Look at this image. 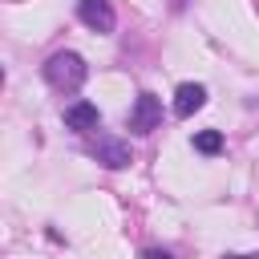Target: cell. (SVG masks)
Returning <instances> with one entry per match:
<instances>
[{
	"instance_id": "1",
	"label": "cell",
	"mask_w": 259,
	"mask_h": 259,
	"mask_svg": "<svg viewBox=\"0 0 259 259\" xmlns=\"http://www.w3.org/2000/svg\"><path fill=\"white\" fill-rule=\"evenodd\" d=\"M85 77H89V65L77 53H69V49H61V53H53L45 61V81L53 89H61V93H77L85 85Z\"/></svg>"
},
{
	"instance_id": "2",
	"label": "cell",
	"mask_w": 259,
	"mask_h": 259,
	"mask_svg": "<svg viewBox=\"0 0 259 259\" xmlns=\"http://www.w3.org/2000/svg\"><path fill=\"white\" fill-rule=\"evenodd\" d=\"M89 154H93L105 170H125V166L134 162L130 146H125L121 138H109V134H97V138H93V146H89Z\"/></svg>"
},
{
	"instance_id": "3",
	"label": "cell",
	"mask_w": 259,
	"mask_h": 259,
	"mask_svg": "<svg viewBox=\"0 0 259 259\" xmlns=\"http://www.w3.org/2000/svg\"><path fill=\"white\" fill-rule=\"evenodd\" d=\"M158 121H162V101L154 93H138V101L130 109V130L134 134H154Z\"/></svg>"
},
{
	"instance_id": "4",
	"label": "cell",
	"mask_w": 259,
	"mask_h": 259,
	"mask_svg": "<svg viewBox=\"0 0 259 259\" xmlns=\"http://www.w3.org/2000/svg\"><path fill=\"white\" fill-rule=\"evenodd\" d=\"M77 16L93 32H113V24H117V12L109 8V0H77Z\"/></svg>"
},
{
	"instance_id": "5",
	"label": "cell",
	"mask_w": 259,
	"mask_h": 259,
	"mask_svg": "<svg viewBox=\"0 0 259 259\" xmlns=\"http://www.w3.org/2000/svg\"><path fill=\"white\" fill-rule=\"evenodd\" d=\"M202 105H206V85L182 81V85L174 89V113H178V117H194Z\"/></svg>"
},
{
	"instance_id": "6",
	"label": "cell",
	"mask_w": 259,
	"mask_h": 259,
	"mask_svg": "<svg viewBox=\"0 0 259 259\" xmlns=\"http://www.w3.org/2000/svg\"><path fill=\"white\" fill-rule=\"evenodd\" d=\"M97 121H101V113H97V105H93V101H73V105L65 109V125H69V130H77V134L97 130Z\"/></svg>"
},
{
	"instance_id": "7",
	"label": "cell",
	"mask_w": 259,
	"mask_h": 259,
	"mask_svg": "<svg viewBox=\"0 0 259 259\" xmlns=\"http://www.w3.org/2000/svg\"><path fill=\"white\" fill-rule=\"evenodd\" d=\"M194 150L206 154V158H214V154L223 150V134H219V130H202V134H194Z\"/></svg>"
},
{
	"instance_id": "8",
	"label": "cell",
	"mask_w": 259,
	"mask_h": 259,
	"mask_svg": "<svg viewBox=\"0 0 259 259\" xmlns=\"http://www.w3.org/2000/svg\"><path fill=\"white\" fill-rule=\"evenodd\" d=\"M142 259H170V251H146Z\"/></svg>"
},
{
	"instance_id": "9",
	"label": "cell",
	"mask_w": 259,
	"mask_h": 259,
	"mask_svg": "<svg viewBox=\"0 0 259 259\" xmlns=\"http://www.w3.org/2000/svg\"><path fill=\"white\" fill-rule=\"evenodd\" d=\"M223 259H259V255H223Z\"/></svg>"
}]
</instances>
